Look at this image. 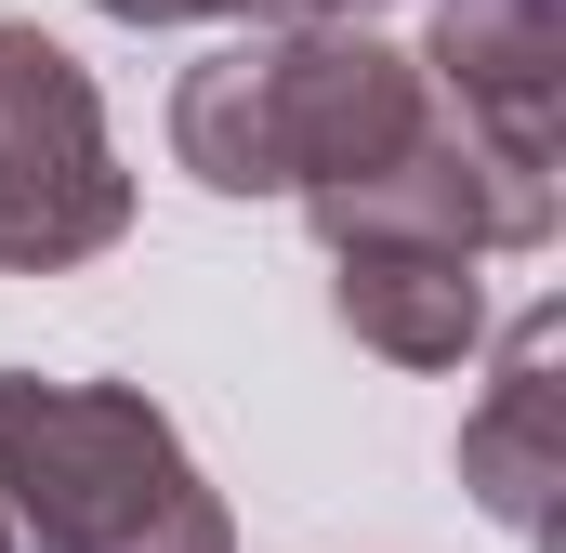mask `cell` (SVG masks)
I'll list each match as a JSON object with an SVG mask.
<instances>
[{
    "mask_svg": "<svg viewBox=\"0 0 566 553\" xmlns=\"http://www.w3.org/2000/svg\"><path fill=\"white\" fill-rule=\"evenodd\" d=\"M133 238L106 93L53 27H0V276H66Z\"/></svg>",
    "mask_w": 566,
    "mask_h": 553,
    "instance_id": "cell-3",
    "label": "cell"
},
{
    "mask_svg": "<svg viewBox=\"0 0 566 553\" xmlns=\"http://www.w3.org/2000/svg\"><path fill=\"white\" fill-rule=\"evenodd\" d=\"M434 119L422 53L369 40V27H290L251 13L224 53L185 66L171 93V158L211 198H329L356 171H382Z\"/></svg>",
    "mask_w": 566,
    "mask_h": 553,
    "instance_id": "cell-1",
    "label": "cell"
},
{
    "mask_svg": "<svg viewBox=\"0 0 566 553\" xmlns=\"http://www.w3.org/2000/svg\"><path fill=\"white\" fill-rule=\"evenodd\" d=\"M422 80L514 158H554L566 119V0H434Z\"/></svg>",
    "mask_w": 566,
    "mask_h": 553,
    "instance_id": "cell-6",
    "label": "cell"
},
{
    "mask_svg": "<svg viewBox=\"0 0 566 553\" xmlns=\"http://www.w3.org/2000/svg\"><path fill=\"white\" fill-rule=\"evenodd\" d=\"M303 211H316L329 251L343 238H422V251H474L488 264V251H541L554 238V158H514V145L474 133L461 106H434L382 171H356V185H329Z\"/></svg>",
    "mask_w": 566,
    "mask_h": 553,
    "instance_id": "cell-4",
    "label": "cell"
},
{
    "mask_svg": "<svg viewBox=\"0 0 566 553\" xmlns=\"http://www.w3.org/2000/svg\"><path fill=\"white\" fill-rule=\"evenodd\" d=\"M251 13H290V27H369L382 0H251Z\"/></svg>",
    "mask_w": 566,
    "mask_h": 553,
    "instance_id": "cell-9",
    "label": "cell"
},
{
    "mask_svg": "<svg viewBox=\"0 0 566 553\" xmlns=\"http://www.w3.org/2000/svg\"><path fill=\"white\" fill-rule=\"evenodd\" d=\"M93 13H119V27H198V13H251V0H93Z\"/></svg>",
    "mask_w": 566,
    "mask_h": 553,
    "instance_id": "cell-8",
    "label": "cell"
},
{
    "mask_svg": "<svg viewBox=\"0 0 566 553\" xmlns=\"http://www.w3.org/2000/svg\"><path fill=\"white\" fill-rule=\"evenodd\" d=\"M0 501L27 553H238L171 409L133 383L0 369Z\"/></svg>",
    "mask_w": 566,
    "mask_h": 553,
    "instance_id": "cell-2",
    "label": "cell"
},
{
    "mask_svg": "<svg viewBox=\"0 0 566 553\" xmlns=\"http://www.w3.org/2000/svg\"><path fill=\"white\" fill-rule=\"evenodd\" d=\"M0 553H27V541H13V501H0Z\"/></svg>",
    "mask_w": 566,
    "mask_h": 553,
    "instance_id": "cell-10",
    "label": "cell"
},
{
    "mask_svg": "<svg viewBox=\"0 0 566 553\" xmlns=\"http://www.w3.org/2000/svg\"><path fill=\"white\" fill-rule=\"evenodd\" d=\"M461 488H474L514 541L554 528V488H566V303H527V316L501 330V369H488V396L461 409Z\"/></svg>",
    "mask_w": 566,
    "mask_h": 553,
    "instance_id": "cell-5",
    "label": "cell"
},
{
    "mask_svg": "<svg viewBox=\"0 0 566 553\" xmlns=\"http://www.w3.org/2000/svg\"><path fill=\"white\" fill-rule=\"evenodd\" d=\"M329 303L369 356L396 369H461L488 343V290H474V251H422V238H343L329 251Z\"/></svg>",
    "mask_w": 566,
    "mask_h": 553,
    "instance_id": "cell-7",
    "label": "cell"
}]
</instances>
